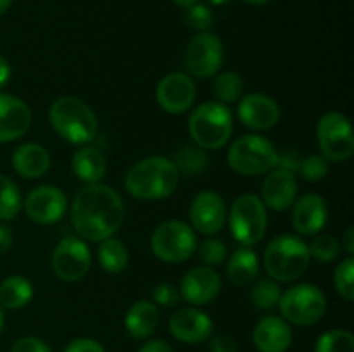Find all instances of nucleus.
Segmentation results:
<instances>
[{"mask_svg":"<svg viewBox=\"0 0 354 352\" xmlns=\"http://www.w3.org/2000/svg\"><path fill=\"white\" fill-rule=\"evenodd\" d=\"M123 219V199L113 186L88 183L73 199L71 223L83 240L102 242L114 237Z\"/></svg>","mask_w":354,"mask_h":352,"instance_id":"obj_1","label":"nucleus"},{"mask_svg":"<svg viewBox=\"0 0 354 352\" xmlns=\"http://www.w3.org/2000/svg\"><path fill=\"white\" fill-rule=\"evenodd\" d=\"M180 173L171 159L152 155L135 162L124 175V188L140 200L168 199L176 192Z\"/></svg>","mask_w":354,"mask_h":352,"instance_id":"obj_2","label":"nucleus"},{"mask_svg":"<svg viewBox=\"0 0 354 352\" xmlns=\"http://www.w3.org/2000/svg\"><path fill=\"white\" fill-rule=\"evenodd\" d=\"M311 255L308 244L299 235H279L265 248L263 262L272 280L277 283H292L306 273Z\"/></svg>","mask_w":354,"mask_h":352,"instance_id":"obj_3","label":"nucleus"},{"mask_svg":"<svg viewBox=\"0 0 354 352\" xmlns=\"http://www.w3.org/2000/svg\"><path fill=\"white\" fill-rule=\"evenodd\" d=\"M48 121L62 140L85 145L95 138L99 121L88 104L76 97H61L48 109Z\"/></svg>","mask_w":354,"mask_h":352,"instance_id":"obj_4","label":"nucleus"},{"mask_svg":"<svg viewBox=\"0 0 354 352\" xmlns=\"http://www.w3.org/2000/svg\"><path fill=\"white\" fill-rule=\"evenodd\" d=\"M234 130V119L228 106L204 102L192 110L189 117V133L197 147L204 150H218L228 144Z\"/></svg>","mask_w":354,"mask_h":352,"instance_id":"obj_5","label":"nucleus"},{"mask_svg":"<svg viewBox=\"0 0 354 352\" xmlns=\"http://www.w3.org/2000/svg\"><path fill=\"white\" fill-rule=\"evenodd\" d=\"M275 145L261 135H244L230 145L227 154L228 166L242 176L266 175L277 168Z\"/></svg>","mask_w":354,"mask_h":352,"instance_id":"obj_6","label":"nucleus"},{"mask_svg":"<svg viewBox=\"0 0 354 352\" xmlns=\"http://www.w3.org/2000/svg\"><path fill=\"white\" fill-rule=\"evenodd\" d=\"M279 311L289 324L311 326L327 313V297L311 283L290 286L280 295Z\"/></svg>","mask_w":354,"mask_h":352,"instance_id":"obj_7","label":"nucleus"},{"mask_svg":"<svg viewBox=\"0 0 354 352\" xmlns=\"http://www.w3.org/2000/svg\"><path fill=\"white\" fill-rule=\"evenodd\" d=\"M230 231L244 247H251L263 240L268 228V213L263 200L254 193L237 197L230 207Z\"/></svg>","mask_w":354,"mask_h":352,"instance_id":"obj_8","label":"nucleus"},{"mask_svg":"<svg viewBox=\"0 0 354 352\" xmlns=\"http://www.w3.org/2000/svg\"><path fill=\"white\" fill-rule=\"evenodd\" d=\"M197 237L189 223L169 219L159 224L151 237L152 254L162 262H183L196 252Z\"/></svg>","mask_w":354,"mask_h":352,"instance_id":"obj_9","label":"nucleus"},{"mask_svg":"<svg viewBox=\"0 0 354 352\" xmlns=\"http://www.w3.org/2000/svg\"><path fill=\"white\" fill-rule=\"evenodd\" d=\"M317 140L322 155L328 162H344L354 154L351 121L335 110L324 114L318 119Z\"/></svg>","mask_w":354,"mask_h":352,"instance_id":"obj_10","label":"nucleus"},{"mask_svg":"<svg viewBox=\"0 0 354 352\" xmlns=\"http://www.w3.org/2000/svg\"><path fill=\"white\" fill-rule=\"evenodd\" d=\"M223 43L211 31H201L187 45L185 68L196 78H214L223 66Z\"/></svg>","mask_w":354,"mask_h":352,"instance_id":"obj_11","label":"nucleus"},{"mask_svg":"<svg viewBox=\"0 0 354 352\" xmlns=\"http://www.w3.org/2000/svg\"><path fill=\"white\" fill-rule=\"evenodd\" d=\"M92 268V254L82 238L64 237L52 252V269L62 282H78Z\"/></svg>","mask_w":354,"mask_h":352,"instance_id":"obj_12","label":"nucleus"},{"mask_svg":"<svg viewBox=\"0 0 354 352\" xmlns=\"http://www.w3.org/2000/svg\"><path fill=\"white\" fill-rule=\"evenodd\" d=\"M68 209L64 192L54 185H41L31 190L24 200V213L37 224H54Z\"/></svg>","mask_w":354,"mask_h":352,"instance_id":"obj_13","label":"nucleus"},{"mask_svg":"<svg viewBox=\"0 0 354 352\" xmlns=\"http://www.w3.org/2000/svg\"><path fill=\"white\" fill-rule=\"evenodd\" d=\"M196 100V83L185 72H169L156 86V102L165 113L183 114Z\"/></svg>","mask_w":354,"mask_h":352,"instance_id":"obj_14","label":"nucleus"},{"mask_svg":"<svg viewBox=\"0 0 354 352\" xmlns=\"http://www.w3.org/2000/svg\"><path fill=\"white\" fill-rule=\"evenodd\" d=\"M189 216L194 231H199L203 235H216L218 231L223 230L227 223L228 209L223 197L218 195L216 192L206 190L194 197Z\"/></svg>","mask_w":354,"mask_h":352,"instance_id":"obj_15","label":"nucleus"},{"mask_svg":"<svg viewBox=\"0 0 354 352\" xmlns=\"http://www.w3.org/2000/svg\"><path fill=\"white\" fill-rule=\"evenodd\" d=\"M239 121L249 130L266 131L277 126L280 121V107L272 97L265 93H248L239 99Z\"/></svg>","mask_w":354,"mask_h":352,"instance_id":"obj_16","label":"nucleus"},{"mask_svg":"<svg viewBox=\"0 0 354 352\" xmlns=\"http://www.w3.org/2000/svg\"><path fill=\"white\" fill-rule=\"evenodd\" d=\"M221 292V278L209 266H199L185 273L180 283V297L192 306H207Z\"/></svg>","mask_w":354,"mask_h":352,"instance_id":"obj_17","label":"nucleus"},{"mask_svg":"<svg viewBox=\"0 0 354 352\" xmlns=\"http://www.w3.org/2000/svg\"><path fill=\"white\" fill-rule=\"evenodd\" d=\"M169 333L182 344H201L213 337V320L196 307L178 309L169 317Z\"/></svg>","mask_w":354,"mask_h":352,"instance_id":"obj_18","label":"nucleus"},{"mask_svg":"<svg viewBox=\"0 0 354 352\" xmlns=\"http://www.w3.org/2000/svg\"><path fill=\"white\" fill-rule=\"evenodd\" d=\"M292 228L297 235L320 233L328 221V206L318 193H306L292 204Z\"/></svg>","mask_w":354,"mask_h":352,"instance_id":"obj_19","label":"nucleus"},{"mask_svg":"<svg viewBox=\"0 0 354 352\" xmlns=\"http://www.w3.org/2000/svg\"><path fill=\"white\" fill-rule=\"evenodd\" d=\"M31 126V110L24 100L0 93V144L24 137Z\"/></svg>","mask_w":354,"mask_h":352,"instance_id":"obj_20","label":"nucleus"},{"mask_svg":"<svg viewBox=\"0 0 354 352\" xmlns=\"http://www.w3.org/2000/svg\"><path fill=\"white\" fill-rule=\"evenodd\" d=\"M263 204L272 211H287L297 199V179L296 175L286 169L273 168L266 173L263 182Z\"/></svg>","mask_w":354,"mask_h":352,"instance_id":"obj_21","label":"nucleus"},{"mask_svg":"<svg viewBox=\"0 0 354 352\" xmlns=\"http://www.w3.org/2000/svg\"><path fill=\"white\" fill-rule=\"evenodd\" d=\"M252 344L259 352H287L292 344L290 324L282 316H265L254 326Z\"/></svg>","mask_w":354,"mask_h":352,"instance_id":"obj_22","label":"nucleus"},{"mask_svg":"<svg viewBox=\"0 0 354 352\" xmlns=\"http://www.w3.org/2000/svg\"><path fill=\"white\" fill-rule=\"evenodd\" d=\"M12 168L26 179L41 178L50 169V154L44 145L28 141L12 152Z\"/></svg>","mask_w":354,"mask_h":352,"instance_id":"obj_23","label":"nucleus"},{"mask_svg":"<svg viewBox=\"0 0 354 352\" xmlns=\"http://www.w3.org/2000/svg\"><path fill=\"white\" fill-rule=\"evenodd\" d=\"M159 324V309L151 300H137L124 317L127 331L137 340L149 338Z\"/></svg>","mask_w":354,"mask_h":352,"instance_id":"obj_24","label":"nucleus"},{"mask_svg":"<svg viewBox=\"0 0 354 352\" xmlns=\"http://www.w3.org/2000/svg\"><path fill=\"white\" fill-rule=\"evenodd\" d=\"M71 169L82 182L88 183H100V179L107 173V162L102 152L95 147H82L73 154Z\"/></svg>","mask_w":354,"mask_h":352,"instance_id":"obj_25","label":"nucleus"},{"mask_svg":"<svg viewBox=\"0 0 354 352\" xmlns=\"http://www.w3.org/2000/svg\"><path fill=\"white\" fill-rule=\"evenodd\" d=\"M259 261L251 247H241L232 254L227 264V276L235 286H249L258 280Z\"/></svg>","mask_w":354,"mask_h":352,"instance_id":"obj_26","label":"nucleus"},{"mask_svg":"<svg viewBox=\"0 0 354 352\" xmlns=\"http://www.w3.org/2000/svg\"><path fill=\"white\" fill-rule=\"evenodd\" d=\"M33 285L28 278L19 275L9 276L0 283V307L2 309H21L33 299Z\"/></svg>","mask_w":354,"mask_h":352,"instance_id":"obj_27","label":"nucleus"},{"mask_svg":"<svg viewBox=\"0 0 354 352\" xmlns=\"http://www.w3.org/2000/svg\"><path fill=\"white\" fill-rule=\"evenodd\" d=\"M99 248H97V259H99L100 268L111 275H120L127 269L128 261H130V254H128L127 245L118 238L109 237L106 240L99 242Z\"/></svg>","mask_w":354,"mask_h":352,"instance_id":"obj_28","label":"nucleus"},{"mask_svg":"<svg viewBox=\"0 0 354 352\" xmlns=\"http://www.w3.org/2000/svg\"><path fill=\"white\" fill-rule=\"evenodd\" d=\"M175 164L176 171L185 176H196L201 171H204L207 166V154L204 148L197 145H185L175 154V159H171Z\"/></svg>","mask_w":354,"mask_h":352,"instance_id":"obj_29","label":"nucleus"},{"mask_svg":"<svg viewBox=\"0 0 354 352\" xmlns=\"http://www.w3.org/2000/svg\"><path fill=\"white\" fill-rule=\"evenodd\" d=\"M244 92V79L235 71H223L214 76L213 93L216 97V102L232 104L239 100Z\"/></svg>","mask_w":354,"mask_h":352,"instance_id":"obj_30","label":"nucleus"},{"mask_svg":"<svg viewBox=\"0 0 354 352\" xmlns=\"http://www.w3.org/2000/svg\"><path fill=\"white\" fill-rule=\"evenodd\" d=\"M280 295H282V290L275 280L263 278L252 283L251 302L256 309L272 311L273 307L279 306Z\"/></svg>","mask_w":354,"mask_h":352,"instance_id":"obj_31","label":"nucleus"},{"mask_svg":"<svg viewBox=\"0 0 354 352\" xmlns=\"http://www.w3.org/2000/svg\"><path fill=\"white\" fill-rule=\"evenodd\" d=\"M23 199L16 183L0 175V221H10L19 214Z\"/></svg>","mask_w":354,"mask_h":352,"instance_id":"obj_32","label":"nucleus"},{"mask_svg":"<svg viewBox=\"0 0 354 352\" xmlns=\"http://www.w3.org/2000/svg\"><path fill=\"white\" fill-rule=\"evenodd\" d=\"M315 352H354V335L348 330H328L315 344Z\"/></svg>","mask_w":354,"mask_h":352,"instance_id":"obj_33","label":"nucleus"},{"mask_svg":"<svg viewBox=\"0 0 354 352\" xmlns=\"http://www.w3.org/2000/svg\"><path fill=\"white\" fill-rule=\"evenodd\" d=\"M308 251H310V255L315 261L325 264V262H332L339 257V254H341V244L332 235L322 233L313 238V242L308 245Z\"/></svg>","mask_w":354,"mask_h":352,"instance_id":"obj_34","label":"nucleus"},{"mask_svg":"<svg viewBox=\"0 0 354 352\" xmlns=\"http://www.w3.org/2000/svg\"><path fill=\"white\" fill-rule=\"evenodd\" d=\"M335 292L344 300L351 302L354 300V259L351 255L341 261L334 273Z\"/></svg>","mask_w":354,"mask_h":352,"instance_id":"obj_35","label":"nucleus"},{"mask_svg":"<svg viewBox=\"0 0 354 352\" xmlns=\"http://www.w3.org/2000/svg\"><path fill=\"white\" fill-rule=\"evenodd\" d=\"M183 19L190 30H196L197 33H201V31H209V28L214 23V14L206 3L196 2L194 6L187 7Z\"/></svg>","mask_w":354,"mask_h":352,"instance_id":"obj_36","label":"nucleus"},{"mask_svg":"<svg viewBox=\"0 0 354 352\" xmlns=\"http://www.w3.org/2000/svg\"><path fill=\"white\" fill-rule=\"evenodd\" d=\"M299 173L306 182L318 183L328 175V161L322 154L304 155L299 166Z\"/></svg>","mask_w":354,"mask_h":352,"instance_id":"obj_37","label":"nucleus"},{"mask_svg":"<svg viewBox=\"0 0 354 352\" xmlns=\"http://www.w3.org/2000/svg\"><path fill=\"white\" fill-rule=\"evenodd\" d=\"M197 255L203 261L204 266H218L227 259V245L221 240H216V238H207L203 244L197 245Z\"/></svg>","mask_w":354,"mask_h":352,"instance_id":"obj_38","label":"nucleus"},{"mask_svg":"<svg viewBox=\"0 0 354 352\" xmlns=\"http://www.w3.org/2000/svg\"><path fill=\"white\" fill-rule=\"evenodd\" d=\"M152 297H154L156 304L162 307H175L182 300L180 297V290L171 283H159L152 290Z\"/></svg>","mask_w":354,"mask_h":352,"instance_id":"obj_39","label":"nucleus"},{"mask_svg":"<svg viewBox=\"0 0 354 352\" xmlns=\"http://www.w3.org/2000/svg\"><path fill=\"white\" fill-rule=\"evenodd\" d=\"M303 157L304 155L299 150H296V148H286L277 157V168L286 169V171L292 173V175H297L301 162H303Z\"/></svg>","mask_w":354,"mask_h":352,"instance_id":"obj_40","label":"nucleus"},{"mask_svg":"<svg viewBox=\"0 0 354 352\" xmlns=\"http://www.w3.org/2000/svg\"><path fill=\"white\" fill-rule=\"evenodd\" d=\"M10 352H52V349L48 347L47 342L30 335V337H23L14 342Z\"/></svg>","mask_w":354,"mask_h":352,"instance_id":"obj_41","label":"nucleus"},{"mask_svg":"<svg viewBox=\"0 0 354 352\" xmlns=\"http://www.w3.org/2000/svg\"><path fill=\"white\" fill-rule=\"evenodd\" d=\"M64 352H106L104 345L93 338H75L66 345Z\"/></svg>","mask_w":354,"mask_h":352,"instance_id":"obj_42","label":"nucleus"},{"mask_svg":"<svg viewBox=\"0 0 354 352\" xmlns=\"http://www.w3.org/2000/svg\"><path fill=\"white\" fill-rule=\"evenodd\" d=\"M209 352H237V344L228 335H213L209 338Z\"/></svg>","mask_w":354,"mask_h":352,"instance_id":"obj_43","label":"nucleus"},{"mask_svg":"<svg viewBox=\"0 0 354 352\" xmlns=\"http://www.w3.org/2000/svg\"><path fill=\"white\" fill-rule=\"evenodd\" d=\"M12 230L9 226H6V224H0V255L6 254L12 247Z\"/></svg>","mask_w":354,"mask_h":352,"instance_id":"obj_44","label":"nucleus"},{"mask_svg":"<svg viewBox=\"0 0 354 352\" xmlns=\"http://www.w3.org/2000/svg\"><path fill=\"white\" fill-rule=\"evenodd\" d=\"M138 352H175L165 340H149L138 349Z\"/></svg>","mask_w":354,"mask_h":352,"instance_id":"obj_45","label":"nucleus"},{"mask_svg":"<svg viewBox=\"0 0 354 352\" xmlns=\"http://www.w3.org/2000/svg\"><path fill=\"white\" fill-rule=\"evenodd\" d=\"M10 76H12V69H10L9 61L0 55V88H3L10 81Z\"/></svg>","mask_w":354,"mask_h":352,"instance_id":"obj_46","label":"nucleus"},{"mask_svg":"<svg viewBox=\"0 0 354 352\" xmlns=\"http://www.w3.org/2000/svg\"><path fill=\"white\" fill-rule=\"evenodd\" d=\"M339 244H341V248H344L349 255L354 254V228L353 226H349L348 230L344 231V235H342Z\"/></svg>","mask_w":354,"mask_h":352,"instance_id":"obj_47","label":"nucleus"},{"mask_svg":"<svg viewBox=\"0 0 354 352\" xmlns=\"http://www.w3.org/2000/svg\"><path fill=\"white\" fill-rule=\"evenodd\" d=\"M173 3H176L178 7H183V9H187V7L194 6L196 2H199V0H171Z\"/></svg>","mask_w":354,"mask_h":352,"instance_id":"obj_48","label":"nucleus"},{"mask_svg":"<svg viewBox=\"0 0 354 352\" xmlns=\"http://www.w3.org/2000/svg\"><path fill=\"white\" fill-rule=\"evenodd\" d=\"M10 3H12V0H0V16H2V14H6L7 10H9Z\"/></svg>","mask_w":354,"mask_h":352,"instance_id":"obj_49","label":"nucleus"},{"mask_svg":"<svg viewBox=\"0 0 354 352\" xmlns=\"http://www.w3.org/2000/svg\"><path fill=\"white\" fill-rule=\"evenodd\" d=\"M3 324H6V313H3V309L0 307V335H2Z\"/></svg>","mask_w":354,"mask_h":352,"instance_id":"obj_50","label":"nucleus"},{"mask_svg":"<svg viewBox=\"0 0 354 352\" xmlns=\"http://www.w3.org/2000/svg\"><path fill=\"white\" fill-rule=\"evenodd\" d=\"M245 3H249V6H263V3H266L268 0H244Z\"/></svg>","mask_w":354,"mask_h":352,"instance_id":"obj_51","label":"nucleus"},{"mask_svg":"<svg viewBox=\"0 0 354 352\" xmlns=\"http://www.w3.org/2000/svg\"><path fill=\"white\" fill-rule=\"evenodd\" d=\"M207 2L211 3V6H225V3L228 2V0H207Z\"/></svg>","mask_w":354,"mask_h":352,"instance_id":"obj_52","label":"nucleus"}]
</instances>
